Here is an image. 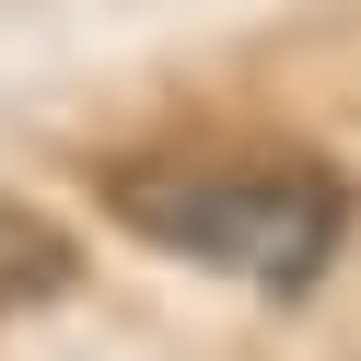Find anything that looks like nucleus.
Wrapping results in <instances>:
<instances>
[{"label": "nucleus", "instance_id": "nucleus-1", "mask_svg": "<svg viewBox=\"0 0 361 361\" xmlns=\"http://www.w3.org/2000/svg\"><path fill=\"white\" fill-rule=\"evenodd\" d=\"M105 210L187 268H221V280H257V291H314L350 245V175H326V164H140V175H105Z\"/></svg>", "mask_w": 361, "mask_h": 361}, {"label": "nucleus", "instance_id": "nucleus-2", "mask_svg": "<svg viewBox=\"0 0 361 361\" xmlns=\"http://www.w3.org/2000/svg\"><path fill=\"white\" fill-rule=\"evenodd\" d=\"M71 280H82V257H71V233L0 198V314H24V303H59V291H71Z\"/></svg>", "mask_w": 361, "mask_h": 361}]
</instances>
